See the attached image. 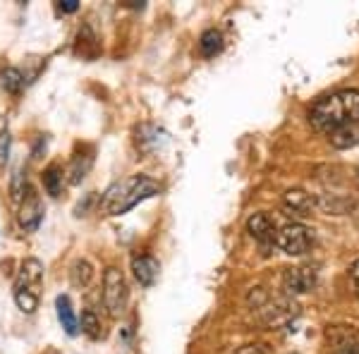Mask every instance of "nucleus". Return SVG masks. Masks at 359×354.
<instances>
[{
	"label": "nucleus",
	"mask_w": 359,
	"mask_h": 354,
	"mask_svg": "<svg viewBox=\"0 0 359 354\" xmlns=\"http://www.w3.org/2000/svg\"><path fill=\"white\" fill-rule=\"evenodd\" d=\"M309 123L316 132L328 137L335 149L359 144V91L343 89L321 98L309 110Z\"/></svg>",
	"instance_id": "f257e3e1"
},
{
	"label": "nucleus",
	"mask_w": 359,
	"mask_h": 354,
	"mask_svg": "<svg viewBox=\"0 0 359 354\" xmlns=\"http://www.w3.org/2000/svg\"><path fill=\"white\" fill-rule=\"evenodd\" d=\"M161 191V184L149 175H130L111 184L101 199V211L106 216H123L137 204L151 199Z\"/></svg>",
	"instance_id": "f03ea898"
},
{
	"label": "nucleus",
	"mask_w": 359,
	"mask_h": 354,
	"mask_svg": "<svg viewBox=\"0 0 359 354\" xmlns=\"http://www.w3.org/2000/svg\"><path fill=\"white\" fill-rule=\"evenodd\" d=\"M41 285H43V264L39 259H25L15 275V290H13L15 304L25 313H34L39 309Z\"/></svg>",
	"instance_id": "7ed1b4c3"
},
{
	"label": "nucleus",
	"mask_w": 359,
	"mask_h": 354,
	"mask_svg": "<svg viewBox=\"0 0 359 354\" xmlns=\"http://www.w3.org/2000/svg\"><path fill=\"white\" fill-rule=\"evenodd\" d=\"M249 301H252V306L257 309V313L262 316V321L266 323V326H273V328L290 323L299 311L292 299H287V297L271 299L269 294L262 292V287H257L252 294H249Z\"/></svg>",
	"instance_id": "20e7f679"
},
{
	"label": "nucleus",
	"mask_w": 359,
	"mask_h": 354,
	"mask_svg": "<svg viewBox=\"0 0 359 354\" xmlns=\"http://www.w3.org/2000/svg\"><path fill=\"white\" fill-rule=\"evenodd\" d=\"M127 301H130V287H127L125 273L111 266L103 275V304L113 318H118L125 313Z\"/></svg>",
	"instance_id": "39448f33"
},
{
	"label": "nucleus",
	"mask_w": 359,
	"mask_h": 354,
	"mask_svg": "<svg viewBox=\"0 0 359 354\" xmlns=\"http://www.w3.org/2000/svg\"><path fill=\"white\" fill-rule=\"evenodd\" d=\"M276 247H280L290 257H302V254H306L314 247V232L302 223H290L278 230Z\"/></svg>",
	"instance_id": "423d86ee"
},
{
	"label": "nucleus",
	"mask_w": 359,
	"mask_h": 354,
	"mask_svg": "<svg viewBox=\"0 0 359 354\" xmlns=\"http://www.w3.org/2000/svg\"><path fill=\"white\" fill-rule=\"evenodd\" d=\"M247 232L259 242V245H262V249L266 254H269L271 247H276L278 225H276V220L269 216V213H254V216H249Z\"/></svg>",
	"instance_id": "0eeeda50"
},
{
	"label": "nucleus",
	"mask_w": 359,
	"mask_h": 354,
	"mask_svg": "<svg viewBox=\"0 0 359 354\" xmlns=\"http://www.w3.org/2000/svg\"><path fill=\"white\" fill-rule=\"evenodd\" d=\"M17 218H20V225L27 232H36L39 225H41V220H43L41 199H39L36 189L29 187V184L25 187V199H22V206H20V213H17Z\"/></svg>",
	"instance_id": "6e6552de"
},
{
	"label": "nucleus",
	"mask_w": 359,
	"mask_h": 354,
	"mask_svg": "<svg viewBox=\"0 0 359 354\" xmlns=\"http://www.w3.org/2000/svg\"><path fill=\"white\" fill-rule=\"evenodd\" d=\"M283 285L290 294H304L311 292L316 285V271L309 266H297V268H287L283 275Z\"/></svg>",
	"instance_id": "1a4fd4ad"
},
{
	"label": "nucleus",
	"mask_w": 359,
	"mask_h": 354,
	"mask_svg": "<svg viewBox=\"0 0 359 354\" xmlns=\"http://www.w3.org/2000/svg\"><path fill=\"white\" fill-rule=\"evenodd\" d=\"M132 273H135L137 282L142 287H151L156 280H158V273H161V266L158 261L149 254H137L132 259Z\"/></svg>",
	"instance_id": "9d476101"
},
{
	"label": "nucleus",
	"mask_w": 359,
	"mask_h": 354,
	"mask_svg": "<svg viewBox=\"0 0 359 354\" xmlns=\"http://www.w3.org/2000/svg\"><path fill=\"white\" fill-rule=\"evenodd\" d=\"M165 142V132L158 130L156 125H139L135 130V144L139 151H144V154H151V151L161 149V144Z\"/></svg>",
	"instance_id": "9b49d317"
},
{
	"label": "nucleus",
	"mask_w": 359,
	"mask_h": 354,
	"mask_svg": "<svg viewBox=\"0 0 359 354\" xmlns=\"http://www.w3.org/2000/svg\"><path fill=\"white\" fill-rule=\"evenodd\" d=\"M55 309H57V321L60 326L65 328L67 335H77L79 333V321L74 316V309H72V301H69L67 294H60L55 299Z\"/></svg>",
	"instance_id": "f8f14e48"
},
{
	"label": "nucleus",
	"mask_w": 359,
	"mask_h": 354,
	"mask_svg": "<svg viewBox=\"0 0 359 354\" xmlns=\"http://www.w3.org/2000/svg\"><path fill=\"white\" fill-rule=\"evenodd\" d=\"M311 206H314V199L304 189H290L285 194V208L290 211V216H299V218L309 216Z\"/></svg>",
	"instance_id": "ddd939ff"
},
{
	"label": "nucleus",
	"mask_w": 359,
	"mask_h": 354,
	"mask_svg": "<svg viewBox=\"0 0 359 354\" xmlns=\"http://www.w3.org/2000/svg\"><path fill=\"white\" fill-rule=\"evenodd\" d=\"M223 34L218 29H206L199 39V50L204 57H216L223 50Z\"/></svg>",
	"instance_id": "4468645a"
},
{
	"label": "nucleus",
	"mask_w": 359,
	"mask_h": 354,
	"mask_svg": "<svg viewBox=\"0 0 359 354\" xmlns=\"http://www.w3.org/2000/svg\"><path fill=\"white\" fill-rule=\"evenodd\" d=\"M328 340L333 342L335 347L340 350H352V347L359 345V333L355 328H345V326H338V328H331L328 330Z\"/></svg>",
	"instance_id": "2eb2a0df"
},
{
	"label": "nucleus",
	"mask_w": 359,
	"mask_h": 354,
	"mask_svg": "<svg viewBox=\"0 0 359 354\" xmlns=\"http://www.w3.org/2000/svg\"><path fill=\"white\" fill-rule=\"evenodd\" d=\"M91 278H94V266L86 259H79L72 264V271H69V280H72L74 287H89Z\"/></svg>",
	"instance_id": "dca6fc26"
},
{
	"label": "nucleus",
	"mask_w": 359,
	"mask_h": 354,
	"mask_svg": "<svg viewBox=\"0 0 359 354\" xmlns=\"http://www.w3.org/2000/svg\"><path fill=\"white\" fill-rule=\"evenodd\" d=\"M94 165V156H82V154H74L72 156V163H69V182L72 184H79L82 179L86 177V172L91 170Z\"/></svg>",
	"instance_id": "f3484780"
},
{
	"label": "nucleus",
	"mask_w": 359,
	"mask_h": 354,
	"mask_svg": "<svg viewBox=\"0 0 359 354\" xmlns=\"http://www.w3.org/2000/svg\"><path fill=\"white\" fill-rule=\"evenodd\" d=\"M0 84H3V89L8 91V94L20 96V91L25 89V74L17 67H5L3 72H0Z\"/></svg>",
	"instance_id": "a211bd4d"
},
{
	"label": "nucleus",
	"mask_w": 359,
	"mask_h": 354,
	"mask_svg": "<svg viewBox=\"0 0 359 354\" xmlns=\"http://www.w3.org/2000/svg\"><path fill=\"white\" fill-rule=\"evenodd\" d=\"M43 187L50 196H60L62 191V168L57 163H50L43 170Z\"/></svg>",
	"instance_id": "6ab92c4d"
},
{
	"label": "nucleus",
	"mask_w": 359,
	"mask_h": 354,
	"mask_svg": "<svg viewBox=\"0 0 359 354\" xmlns=\"http://www.w3.org/2000/svg\"><path fill=\"white\" fill-rule=\"evenodd\" d=\"M79 328H82V333L89 335L91 340L101 338V318H98V313L94 309H84L82 318H79Z\"/></svg>",
	"instance_id": "aec40b11"
},
{
	"label": "nucleus",
	"mask_w": 359,
	"mask_h": 354,
	"mask_svg": "<svg viewBox=\"0 0 359 354\" xmlns=\"http://www.w3.org/2000/svg\"><path fill=\"white\" fill-rule=\"evenodd\" d=\"M8 154H10V130H8V120L0 118V168L8 163Z\"/></svg>",
	"instance_id": "412c9836"
},
{
	"label": "nucleus",
	"mask_w": 359,
	"mask_h": 354,
	"mask_svg": "<svg viewBox=\"0 0 359 354\" xmlns=\"http://www.w3.org/2000/svg\"><path fill=\"white\" fill-rule=\"evenodd\" d=\"M57 10H60V13H65V15L77 13L79 3H77V0H62V3H57Z\"/></svg>",
	"instance_id": "4be33fe9"
},
{
	"label": "nucleus",
	"mask_w": 359,
	"mask_h": 354,
	"mask_svg": "<svg viewBox=\"0 0 359 354\" xmlns=\"http://www.w3.org/2000/svg\"><path fill=\"white\" fill-rule=\"evenodd\" d=\"M235 354H266L264 345H245L242 350H237Z\"/></svg>",
	"instance_id": "5701e85b"
},
{
	"label": "nucleus",
	"mask_w": 359,
	"mask_h": 354,
	"mask_svg": "<svg viewBox=\"0 0 359 354\" xmlns=\"http://www.w3.org/2000/svg\"><path fill=\"white\" fill-rule=\"evenodd\" d=\"M350 275H352V282H355V287H357V294H359V261L355 266L350 268Z\"/></svg>",
	"instance_id": "b1692460"
},
{
	"label": "nucleus",
	"mask_w": 359,
	"mask_h": 354,
	"mask_svg": "<svg viewBox=\"0 0 359 354\" xmlns=\"http://www.w3.org/2000/svg\"><path fill=\"white\" fill-rule=\"evenodd\" d=\"M343 354H359V345H357V347H352V350H345Z\"/></svg>",
	"instance_id": "393cba45"
}]
</instances>
